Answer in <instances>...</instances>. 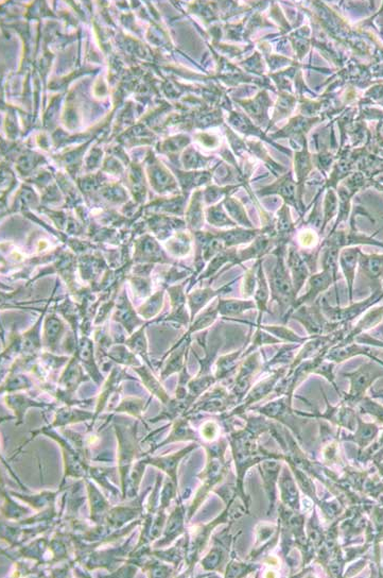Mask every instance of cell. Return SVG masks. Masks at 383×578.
Instances as JSON below:
<instances>
[{
  "label": "cell",
  "instance_id": "cell-5",
  "mask_svg": "<svg viewBox=\"0 0 383 578\" xmlns=\"http://www.w3.org/2000/svg\"><path fill=\"white\" fill-rule=\"evenodd\" d=\"M332 285L336 287V297H338V286H336L338 283L334 281V276L329 272L322 270V272L312 274L310 276L309 280H308L307 292L302 295V296L298 297L293 307H292L291 312L288 315V320H289L290 315H291L293 311H295L296 308L302 306V305L312 304V303L316 302L318 299H320L318 297L323 292H325L327 289H329V287L332 286Z\"/></svg>",
  "mask_w": 383,
  "mask_h": 578
},
{
  "label": "cell",
  "instance_id": "cell-29",
  "mask_svg": "<svg viewBox=\"0 0 383 578\" xmlns=\"http://www.w3.org/2000/svg\"><path fill=\"white\" fill-rule=\"evenodd\" d=\"M380 393H383V389L380 390V392H379V395H380Z\"/></svg>",
  "mask_w": 383,
  "mask_h": 578
},
{
  "label": "cell",
  "instance_id": "cell-8",
  "mask_svg": "<svg viewBox=\"0 0 383 578\" xmlns=\"http://www.w3.org/2000/svg\"><path fill=\"white\" fill-rule=\"evenodd\" d=\"M254 301L257 305V320L254 323V327L261 325L262 317L266 313H270L269 301L271 300V292H270L269 281H268L267 276H266L265 266H263V260H259L258 262L257 270V285H256L255 294H254Z\"/></svg>",
  "mask_w": 383,
  "mask_h": 578
},
{
  "label": "cell",
  "instance_id": "cell-3",
  "mask_svg": "<svg viewBox=\"0 0 383 578\" xmlns=\"http://www.w3.org/2000/svg\"><path fill=\"white\" fill-rule=\"evenodd\" d=\"M382 299L383 287H378L374 289V292L368 298L359 302L350 303L348 306L342 307L341 305L332 306L326 298L320 299V306L328 320L340 323L341 325H348V323L364 314L370 307L380 302Z\"/></svg>",
  "mask_w": 383,
  "mask_h": 578
},
{
  "label": "cell",
  "instance_id": "cell-10",
  "mask_svg": "<svg viewBox=\"0 0 383 578\" xmlns=\"http://www.w3.org/2000/svg\"><path fill=\"white\" fill-rule=\"evenodd\" d=\"M383 320V305L378 307H370L363 314L362 318L358 321L356 325L350 329L345 338L341 341V343H350L354 341L355 337L362 333L368 332L370 329L378 327Z\"/></svg>",
  "mask_w": 383,
  "mask_h": 578
},
{
  "label": "cell",
  "instance_id": "cell-25",
  "mask_svg": "<svg viewBox=\"0 0 383 578\" xmlns=\"http://www.w3.org/2000/svg\"><path fill=\"white\" fill-rule=\"evenodd\" d=\"M240 353H241V351H238V352L233 353V354L227 355V357L220 359V361H218V377H225L229 371L235 368L234 365L239 359Z\"/></svg>",
  "mask_w": 383,
  "mask_h": 578
},
{
  "label": "cell",
  "instance_id": "cell-24",
  "mask_svg": "<svg viewBox=\"0 0 383 578\" xmlns=\"http://www.w3.org/2000/svg\"><path fill=\"white\" fill-rule=\"evenodd\" d=\"M360 409L361 412H364V414H368V415L374 416L376 419H378L379 421L382 422L383 423V406L380 405V404L376 403V402L373 401L372 399L370 398L364 397L360 402Z\"/></svg>",
  "mask_w": 383,
  "mask_h": 578
},
{
  "label": "cell",
  "instance_id": "cell-27",
  "mask_svg": "<svg viewBox=\"0 0 383 578\" xmlns=\"http://www.w3.org/2000/svg\"><path fill=\"white\" fill-rule=\"evenodd\" d=\"M334 364L332 363H325V361H323L316 370H314L313 373H316V375H323V377H325L334 387L338 389L336 387V383H334Z\"/></svg>",
  "mask_w": 383,
  "mask_h": 578
},
{
  "label": "cell",
  "instance_id": "cell-6",
  "mask_svg": "<svg viewBox=\"0 0 383 578\" xmlns=\"http://www.w3.org/2000/svg\"><path fill=\"white\" fill-rule=\"evenodd\" d=\"M287 266L291 274L292 282H293L295 295L298 297L302 287L305 286L306 282L309 280L312 272L306 262L305 258L300 254L294 247H290L287 253Z\"/></svg>",
  "mask_w": 383,
  "mask_h": 578
},
{
  "label": "cell",
  "instance_id": "cell-12",
  "mask_svg": "<svg viewBox=\"0 0 383 578\" xmlns=\"http://www.w3.org/2000/svg\"><path fill=\"white\" fill-rule=\"evenodd\" d=\"M359 267L362 274L378 288L383 279V254H366L360 252Z\"/></svg>",
  "mask_w": 383,
  "mask_h": 578
},
{
  "label": "cell",
  "instance_id": "cell-20",
  "mask_svg": "<svg viewBox=\"0 0 383 578\" xmlns=\"http://www.w3.org/2000/svg\"><path fill=\"white\" fill-rule=\"evenodd\" d=\"M219 315L218 305L217 306L209 307V308H207L204 313H202V314L197 317V320L193 322V327H191L190 329H189V334H190V333L197 332V331H201V329H206V327H209V325H211L213 322H215V319H217V317L219 316Z\"/></svg>",
  "mask_w": 383,
  "mask_h": 578
},
{
  "label": "cell",
  "instance_id": "cell-15",
  "mask_svg": "<svg viewBox=\"0 0 383 578\" xmlns=\"http://www.w3.org/2000/svg\"><path fill=\"white\" fill-rule=\"evenodd\" d=\"M217 305L221 316H242L245 312L257 309L255 301L251 299H219Z\"/></svg>",
  "mask_w": 383,
  "mask_h": 578
},
{
  "label": "cell",
  "instance_id": "cell-14",
  "mask_svg": "<svg viewBox=\"0 0 383 578\" xmlns=\"http://www.w3.org/2000/svg\"><path fill=\"white\" fill-rule=\"evenodd\" d=\"M272 244L268 237H257L255 242L249 247L247 249L242 250V251L236 253L234 262L231 263V266H236V265H241L243 262H247L250 260H263V256H267L271 251Z\"/></svg>",
  "mask_w": 383,
  "mask_h": 578
},
{
  "label": "cell",
  "instance_id": "cell-26",
  "mask_svg": "<svg viewBox=\"0 0 383 578\" xmlns=\"http://www.w3.org/2000/svg\"><path fill=\"white\" fill-rule=\"evenodd\" d=\"M294 347L295 345H285V347H282L280 350L279 353H277L275 357L272 359L271 361H269L268 364V367L270 366L277 365V364H288L289 363L290 359H293L292 355H293Z\"/></svg>",
  "mask_w": 383,
  "mask_h": 578
},
{
  "label": "cell",
  "instance_id": "cell-11",
  "mask_svg": "<svg viewBox=\"0 0 383 578\" xmlns=\"http://www.w3.org/2000/svg\"><path fill=\"white\" fill-rule=\"evenodd\" d=\"M236 281H231L229 284L220 287L219 289L205 288L197 289L191 292L188 296V304L191 311V320H193L195 315L201 311L209 301L213 300L215 297L221 294H227L231 290V286L235 284Z\"/></svg>",
  "mask_w": 383,
  "mask_h": 578
},
{
  "label": "cell",
  "instance_id": "cell-22",
  "mask_svg": "<svg viewBox=\"0 0 383 578\" xmlns=\"http://www.w3.org/2000/svg\"><path fill=\"white\" fill-rule=\"evenodd\" d=\"M262 194H265V195H269V194H279L280 196L285 198L287 201H294V194H295V189H294V185L292 184L291 181L289 180H285V181L282 182V183L278 184V185H273V187H269V189H266L265 191H262Z\"/></svg>",
  "mask_w": 383,
  "mask_h": 578
},
{
  "label": "cell",
  "instance_id": "cell-21",
  "mask_svg": "<svg viewBox=\"0 0 383 578\" xmlns=\"http://www.w3.org/2000/svg\"><path fill=\"white\" fill-rule=\"evenodd\" d=\"M257 327V329H256L255 334H254V337L252 338L251 347L247 350L245 355L250 354V353L253 352L254 350L262 347V345H275V343H282L279 339L276 338L275 336L270 334V333L266 332L265 329H262L261 327Z\"/></svg>",
  "mask_w": 383,
  "mask_h": 578
},
{
  "label": "cell",
  "instance_id": "cell-16",
  "mask_svg": "<svg viewBox=\"0 0 383 578\" xmlns=\"http://www.w3.org/2000/svg\"><path fill=\"white\" fill-rule=\"evenodd\" d=\"M256 327H261L262 329H265L266 332L270 333V334L273 335L275 336L276 338L279 339L280 341H286V343H296V345H300V343H305L308 339L310 338H302V337L298 336L295 332H293L292 329H290L289 327H286V325H256Z\"/></svg>",
  "mask_w": 383,
  "mask_h": 578
},
{
  "label": "cell",
  "instance_id": "cell-2",
  "mask_svg": "<svg viewBox=\"0 0 383 578\" xmlns=\"http://www.w3.org/2000/svg\"><path fill=\"white\" fill-rule=\"evenodd\" d=\"M290 319L298 321L305 327L310 337L325 336L340 329V323L328 320L320 306V298L312 304L302 305L290 315Z\"/></svg>",
  "mask_w": 383,
  "mask_h": 578
},
{
  "label": "cell",
  "instance_id": "cell-19",
  "mask_svg": "<svg viewBox=\"0 0 383 578\" xmlns=\"http://www.w3.org/2000/svg\"><path fill=\"white\" fill-rule=\"evenodd\" d=\"M258 262H259V260L250 270H247L245 276H243L241 294L245 299L252 298L255 294L256 285H257Z\"/></svg>",
  "mask_w": 383,
  "mask_h": 578
},
{
  "label": "cell",
  "instance_id": "cell-7",
  "mask_svg": "<svg viewBox=\"0 0 383 578\" xmlns=\"http://www.w3.org/2000/svg\"><path fill=\"white\" fill-rule=\"evenodd\" d=\"M360 252V248H345V249L341 250L340 256H339V266L342 270L343 276L345 278L350 303L354 302L355 279H356L357 267L359 266Z\"/></svg>",
  "mask_w": 383,
  "mask_h": 578
},
{
  "label": "cell",
  "instance_id": "cell-18",
  "mask_svg": "<svg viewBox=\"0 0 383 578\" xmlns=\"http://www.w3.org/2000/svg\"><path fill=\"white\" fill-rule=\"evenodd\" d=\"M236 253H237L236 250H231V251H225L221 252V253H218L217 256L213 258L211 264H209V267H207L206 270H205V272H203V274L199 276V280L209 279V276L217 274L218 270H219L223 265L227 264V262H229L231 264V263L234 262Z\"/></svg>",
  "mask_w": 383,
  "mask_h": 578
},
{
  "label": "cell",
  "instance_id": "cell-17",
  "mask_svg": "<svg viewBox=\"0 0 383 578\" xmlns=\"http://www.w3.org/2000/svg\"><path fill=\"white\" fill-rule=\"evenodd\" d=\"M341 250L334 247H326L325 250L323 252L322 258H320V265H322V270L329 272L334 276V281L338 283L340 280L339 276V256H340Z\"/></svg>",
  "mask_w": 383,
  "mask_h": 578
},
{
  "label": "cell",
  "instance_id": "cell-1",
  "mask_svg": "<svg viewBox=\"0 0 383 578\" xmlns=\"http://www.w3.org/2000/svg\"><path fill=\"white\" fill-rule=\"evenodd\" d=\"M273 254L276 256V263L268 278L271 301L277 303L280 314L286 322L298 296L295 295L291 274L286 262V246H277Z\"/></svg>",
  "mask_w": 383,
  "mask_h": 578
},
{
  "label": "cell",
  "instance_id": "cell-23",
  "mask_svg": "<svg viewBox=\"0 0 383 578\" xmlns=\"http://www.w3.org/2000/svg\"><path fill=\"white\" fill-rule=\"evenodd\" d=\"M358 432H357L356 440L361 446H366V444H370V440L374 439L378 432V428L375 426V424L363 423L359 420Z\"/></svg>",
  "mask_w": 383,
  "mask_h": 578
},
{
  "label": "cell",
  "instance_id": "cell-9",
  "mask_svg": "<svg viewBox=\"0 0 383 578\" xmlns=\"http://www.w3.org/2000/svg\"><path fill=\"white\" fill-rule=\"evenodd\" d=\"M260 365L261 364H260L259 352L250 355L249 359L242 364L239 373H238L237 380H236L235 389H234V393L238 399H242L243 396L247 393V390L251 388L252 379L259 370V368L261 367Z\"/></svg>",
  "mask_w": 383,
  "mask_h": 578
},
{
  "label": "cell",
  "instance_id": "cell-4",
  "mask_svg": "<svg viewBox=\"0 0 383 578\" xmlns=\"http://www.w3.org/2000/svg\"><path fill=\"white\" fill-rule=\"evenodd\" d=\"M344 377L350 382V392L344 401L350 404L359 403L366 397V391L374 382L383 377V363L370 359L352 373H345Z\"/></svg>",
  "mask_w": 383,
  "mask_h": 578
},
{
  "label": "cell",
  "instance_id": "cell-30",
  "mask_svg": "<svg viewBox=\"0 0 383 578\" xmlns=\"http://www.w3.org/2000/svg\"><path fill=\"white\" fill-rule=\"evenodd\" d=\"M382 282H383V279H382Z\"/></svg>",
  "mask_w": 383,
  "mask_h": 578
},
{
  "label": "cell",
  "instance_id": "cell-13",
  "mask_svg": "<svg viewBox=\"0 0 383 578\" xmlns=\"http://www.w3.org/2000/svg\"><path fill=\"white\" fill-rule=\"evenodd\" d=\"M286 370H287V368L286 367L279 368V369L276 370L273 375H271L270 377H268L267 379L262 380L261 382H259V383H258L257 385H256L255 387H253V389L250 391L247 399H245L243 407H245H245H247V406L251 405V404L255 403V402L259 401V400L267 397L270 392H271L272 390L276 387V385H277L279 380L284 377Z\"/></svg>",
  "mask_w": 383,
  "mask_h": 578
},
{
  "label": "cell",
  "instance_id": "cell-28",
  "mask_svg": "<svg viewBox=\"0 0 383 578\" xmlns=\"http://www.w3.org/2000/svg\"><path fill=\"white\" fill-rule=\"evenodd\" d=\"M379 332H380L381 336L383 337V325H381L380 329H379Z\"/></svg>",
  "mask_w": 383,
  "mask_h": 578
}]
</instances>
